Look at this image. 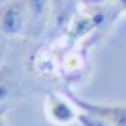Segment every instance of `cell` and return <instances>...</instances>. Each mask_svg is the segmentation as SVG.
<instances>
[{"label":"cell","instance_id":"6da1fadb","mask_svg":"<svg viewBox=\"0 0 126 126\" xmlns=\"http://www.w3.org/2000/svg\"><path fill=\"white\" fill-rule=\"evenodd\" d=\"M30 15H28L26 0H8L0 6V35L17 37L28 30Z\"/></svg>","mask_w":126,"mask_h":126},{"label":"cell","instance_id":"7a4b0ae2","mask_svg":"<svg viewBox=\"0 0 126 126\" xmlns=\"http://www.w3.org/2000/svg\"><path fill=\"white\" fill-rule=\"evenodd\" d=\"M45 115L56 126H69L78 121L80 108L72 102L69 93H48L45 98Z\"/></svg>","mask_w":126,"mask_h":126},{"label":"cell","instance_id":"3957f363","mask_svg":"<svg viewBox=\"0 0 126 126\" xmlns=\"http://www.w3.org/2000/svg\"><path fill=\"white\" fill-rule=\"evenodd\" d=\"M69 96L72 98V102L80 108V110L91 111V113L100 115L102 119H106L111 126H126V106L121 104H100V102H91L74 93H69Z\"/></svg>","mask_w":126,"mask_h":126},{"label":"cell","instance_id":"277c9868","mask_svg":"<svg viewBox=\"0 0 126 126\" xmlns=\"http://www.w3.org/2000/svg\"><path fill=\"white\" fill-rule=\"evenodd\" d=\"M19 91V82L11 67L2 65L0 67V108L6 106Z\"/></svg>","mask_w":126,"mask_h":126},{"label":"cell","instance_id":"5b68a950","mask_svg":"<svg viewBox=\"0 0 126 126\" xmlns=\"http://www.w3.org/2000/svg\"><path fill=\"white\" fill-rule=\"evenodd\" d=\"M78 122L80 126H111L106 119H102L100 115L96 113H91V111H85V110H80L78 113Z\"/></svg>","mask_w":126,"mask_h":126},{"label":"cell","instance_id":"8992f818","mask_svg":"<svg viewBox=\"0 0 126 126\" xmlns=\"http://www.w3.org/2000/svg\"><path fill=\"white\" fill-rule=\"evenodd\" d=\"M4 56H6V37L0 35V67L4 65Z\"/></svg>","mask_w":126,"mask_h":126},{"label":"cell","instance_id":"52a82bcc","mask_svg":"<svg viewBox=\"0 0 126 126\" xmlns=\"http://www.w3.org/2000/svg\"><path fill=\"white\" fill-rule=\"evenodd\" d=\"M6 111H8L6 106L0 108V126H6Z\"/></svg>","mask_w":126,"mask_h":126},{"label":"cell","instance_id":"ba28073f","mask_svg":"<svg viewBox=\"0 0 126 126\" xmlns=\"http://www.w3.org/2000/svg\"><path fill=\"white\" fill-rule=\"evenodd\" d=\"M117 2V6L122 9V11H126V0H115Z\"/></svg>","mask_w":126,"mask_h":126},{"label":"cell","instance_id":"9c48e42d","mask_svg":"<svg viewBox=\"0 0 126 126\" xmlns=\"http://www.w3.org/2000/svg\"><path fill=\"white\" fill-rule=\"evenodd\" d=\"M89 2H104V0H89Z\"/></svg>","mask_w":126,"mask_h":126}]
</instances>
